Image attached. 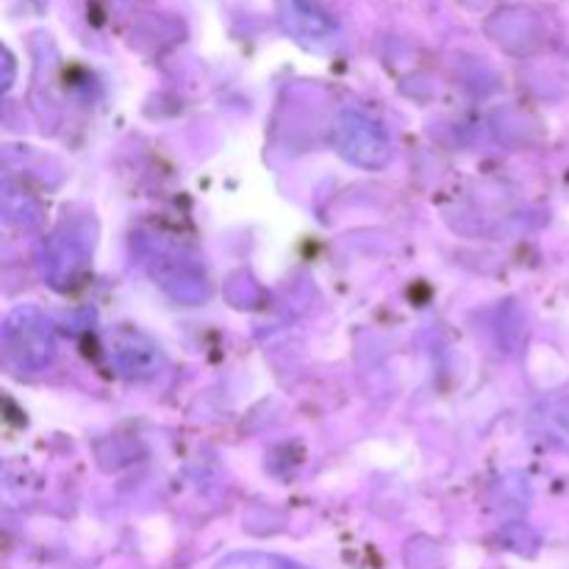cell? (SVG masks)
Listing matches in <instances>:
<instances>
[]
</instances>
